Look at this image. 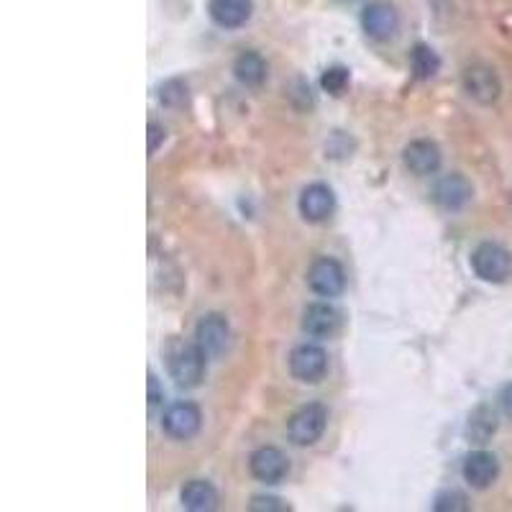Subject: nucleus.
Masks as SVG:
<instances>
[{"label":"nucleus","instance_id":"obj_26","mask_svg":"<svg viewBox=\"0 0 512 512\" xmlns=\"http://www.w3.org/2000/svg\"><path fill=\"white\" fill-rule=\"evenodd\" d=\"M164 400L162 390H159V382L154 374H149V410H154L159 405V402Z\"/></svg>","mask_w":512,"mask_h":512},{"label":"nucleus","instance_id":"obj_3","mask_svg":"<svg viewBox=\"0 0 512 512\" xmlns=\"http://www.w3.org/2000/svg\"><path fill=\"white\" fill-rule=\"evenodd\" d=\"M326 425L328 410L320 402H310L292 415L290 423H287V436L295 446H313L326 433Z\"/></svg>","mask_w":512,"mask_h":512},{"label":"nucleus","instance_id":"obj_9","mask_svg":"<svg viewBox=\"0 0 512 512\" xmlns=\"http://www.w3.org/2000/svg\"><path fill=\"white\" fill-rule=\"evenodd\" d=\"M297 208H300V216L308 223H323L333 216L336 210V195L328 185L323 182H313V185L305 187L300 192V200H297Z\"/></svg>","mask_w":512,"mask_h":512},{"label":"nucleus","instance_id":"obj_14","mask_svg":"<svg viewBox=\"0 0 512 512\" xmlns=\"http://www.w3.org/2000/svg\"><path fill=\"white\" fill-rule=\"evenodd\" d=\"M474 190L472 182L464 175H443L441 180L433 185V200L441 205L443 210H461L469 200H472Z\"/></svg>","mask_w":512,"mask_h":512},{"label":"nucleus","instance_id":"obj_5","mask_svg":"<svg viewBox=\"0 0 512 512\" xmlns=\"http://www.w3.org/2000/svg\"><path fill=\"white\" fill-rule=\"evenodd\" d=\"M308 285L315 295L320 297H338L346 290V272L341 262L331 256H320L310 264L308 269Z\"/></svg>","mask_w":512,"mask_h":512},{"label":"nucleus","instance_id":"obj_27","mask_svg":"<svg viewBox=\"0 0 512 512\" xmlns=\"http://www.w3.org/2000/svg\"><path fill=\"white\" fill-rule=\"evenodd\" d=\"M500 408H502V413L512 420V382L500 392Z\"/></svg>","mask_w":512,"mask_h":512},{"label":"nucleus","instance_id":"obj_4","mask_svg":"<svg viewBox=\"0 0 512 512\" xmlns=\"http://www.w3.org/2000/svg\"><path fill=\"white\" fill-rule=\"evenodd\" d=\"M200 425H203V413L190 400L172 402L162 415L164 433L175 441H190L192 436H198Z\"/></svg>","mask_w":512,"mask_h":512},{"label":"nucleus","instance_id":"obj_17","mask_svg":"<svg viewBox=\"0 0 512 512\" xmlns=\"http://www.w3.org/2000/svg\"><path fill=\"white\" fill-rule=\"evenodd\" d=\"M182 507L192 512H205V510H216L218 507V492L216 487L205 479H192L182 487L180 492Z\"/></svg>","mask_w":512,"mask_h":512},{"label":"nucleus","instance_id":"obj_24","mask_svg":"<svg viewBox=\"0 0 512 512\" xmlns=\"http://www.w3.org/2000/svg\"><path fill=\"white\" fill-rule=\"evenodd\" d=\"M249 510H290V505H285L282 500L277 497H254L249 505Z\"/></svg>","mask_w":512,"mask_h":512},{"label":"nucleus","instance_id":"obj_16","mask_svg":"<svg viewBox=\"0 0 512 512\" xmlns=\"http://www.w3.org/2000/svg\"><path fill=\"white\" fill-rule=\"evenodd\" d=\"M208 13L213 24L221 26V29H241V26L249 24L254 3L251 0H210Z\"/></svg>","mask_w":512,"mask_h":512},{"label":"nucleus","instance_id":"obj_21","mask_svg":"<svg viewBox=\"0 0 512 512\" xmlns=\"http://www.w3.org/2000/svg\"><path fill=\"white\" fill-rule=\"evenodd\" d=\"M349 82H351L349 70L341 67V64H333V67H328V70L320 75V88L331 95H344L346 88H349Z\"/></svg>","mask_w":512,"mask_h":512},{"label":"nucleus","instance_id":"obj_7","mask_svg":"<svg viewBox=\"0 0 512 512\" xmlns=\"http://www.w3.org/2000/svg\"><path fill=\"white\" fill-rule=\"evenodd\" d=\"M361 29L377 41H387L400 29V13L387 0H374L361 11Z\"/></svg>","mask_w":512,"mask_h":512},{"label":"nucleus","instance_id":"obj_19","mask_svg":"<svg viewBox=\"0 0 512 512\" xmlns=\"http://www.w3.org/2000/svg\"><path fill=\"white\" fill-rule=\"evenodd\" d=\"M497 431V413L489 405H479L472 410L469 423H466V436L472 443H487Z\"/></svg>","mask_w":512,"mask_h":512},{"label":"nucleus","instance_id":"obj_15","mask_svg":"<svg viewBox=\"0 0 512 512\" xmlns=\"http://www.w3.org/2000/svg\"><path fill=\"white\" fill-rule=\"evenodd\" d=\"M341 328V313L328 303H313L303 313V331L313 338H331Z\"/></svg>","mask_w":512,"mask_h":512},{"label":"nucleus","instance_id":"obj_28","mask_svg":"<svg viewBox=\"0 0 512 512\" xmlns=\"http://www.w3.org/2000/svg\"><path fill=\"white\" fill-rule=\"evenodd\" d=\"M338 3H354V0H338Z\"/></svg>","mask_w":512,"mask_h":512},{"label":"nucleus","instance_id":"obj_2","mask_svg":"<svg viewBox=\"0 0 512 512\" xmlns=\"http://www.w3.org/2000/svg\"><path fill=\"white\" fill-rule=\"evenodd\" d=\"M205 367H208V356L203 354V349L195 341L180 344L169 354V374H172L177 387H185V390H192V387H198L203 382Z\"/></svg>","mask_w":512,"mask_h":512},{"label":"nucleus","instance_id":"obj_11","mask_svg":"<svg viewBox=\"0 0 512 512\" xmlns=\"http://www.w3.org/2000/svg\"><path fill=\"white\" fill-rule=\"evenodd\" d=\"M464 90L472 95L477 103L492 105L502 93V82L497 72L487 64H472L464 70Z\"/></svg>","mask_w":512,"mask_h":512},{"label":"nucleus","instance_id":"obj_23","mask_svg":"<svg viewBox=\"0 0 512 512\" xmlns=\"http://www.w3.org/2000/svg\"><path fill=\"white\" fill-rule=\"evenodd\" d=\"M187 98V85L182 80H169L164 82L162 88H159V100L169 108H177V105L185 103Z\"/></svg>","mask_w":512,"mask_h":512},{"label":"nucleus","instance_id":"obj_25","mask_svg":"<svg viewBox=\"0 0 512 512\" xmlns=\"http://www.w3.org/2000/svg\"><path fill=\"white\" fill-rule=\"evenodd\" d=\"M164 134H167V131H164V126H159V123H149V152H157L159 149V144H162L164 141Z\"/></svg>","mask_w":512,"mask_h":512},{"label":"nucleus","instance_id":"obj_12","mask_svg":"<svg viewBox=\"0 0 512 512\" xmlns=\"http://www.w3.org/2000/svg\"><path fill=\"white\" fill-rule=\"evenodd\" d=\"M402 162L405 167L418 177H428L436 175L438 169H441V149H438L436 141L431 139H415L405 146V152H402Z\"/></svg>","mask_w":512,"mask_h":512},{"label":"nucleus","instance_id":"obj_20","mask_svg":"<svg viewBox=\"0 0 512 512\" xmlns=\"http://www.w3.org/2000/svg\"><path fill=\"white\" fill-rule=\"evenodd\" d=\"M410 70L418 80H431L441 70V57L428 44H415L413 52H410Z\"/></svg>","mask_w":512,"mask_h":512},{"label":"nucleus","instance_id":"obj_18","mask_svg":"<svg viewBox=\"0 0 512 512\" xmlns=\"http://www.w3.org/2000/svg\"><path fill=\"white\" fill-rule=\"evenodd\" d=\"M233 75L246 88H259L267 80V62H264L262 54L241 52L233 62Z\"/></svg>","mask_w":512,"mask_h":512},{"label":"nucleus","instance_id":"obj_8","mask_svg":"<svg viewBox=\"0 0 512 512\" xmlns=\"http://www.w3.org/2000/svg\"><path fill=\"white\" fill-rule=\"evenodd\" d=\"M249 472L256 482L262 484H280L290 472V461L282 454L280 448L262 446L256 448L249 459Z\"/></svg>","mask_w":512,"mask_h":512},{"label":"nucleus","instance_id":"obj_13","mask_svg":"<svg viewBox=\"0 0 512 512\" xmlns=\"http://www.w3.org/2000/svg\"><path fill=\"white\" fill-rule=\"evenodd\" d=\"M461 474H464V479L474 489H487L500 477V461H497L495 454H489V451H472L464 459Z\"/></svg>","mask_w":512,"mask_h":512},{"label":"nucleus","instance_id":"obj_22","mask_svg":"<svg viewBox=\"0 0 512 512\" xmlns=\"http://www.w3.org/2000/svg\"><path fill=\"white\" fill-rule=\"evenodd\" d=\"M433 510H438V512L469 510V500H466V495L464 492H459V489H446V492H441V495L436 497V502H433Z\"/></svg>","mask_w":512,"mask_h":512},{"label":"nucleus","instance_id":"obj_6","mask_svg":"<svg viewBox=\"0 0 512 512\" xmlns=\"http://www.w3.org/2000/svg\"><path fill=\"white\" fill-rule=\"evenodd\" d=\"M290 372L300 382H320L328 372V354L318 344L295 346L290 354Z\"/></svg>","mask_w":512,"mask_h":512},{"label":"nucleus","instance_id":"obj_10","mask_svg":"<svg viewBox=\"0 0 512 512\" xmlns=\"http://www.w3.org/2000/svg\"><path fill=\"white\" fill-rule=\"evenodd\" d=\"M228 338H231L228 320L218 313L205 315L198 323V328H195V344L203 349V354L208 356V359H218V356L226 351Z\"/></svg>","mask_w":512,"mask_h":512},{"label":"nucleus","instance_id":"obj_1","mask_svg":"<svg viewBox=\"0 0 512 512\" xmlns=\"http://www.w3.org/2000/svg\"><path fill=\"white\" fill-rule=\"evenodd\" d=\"M472 269L479 280L502 285V282H507L512 277V254L502 244L484 241V244H479L474 249Z\"/></svg>","mask_w":512,"mask_h":512}]
</instances>
